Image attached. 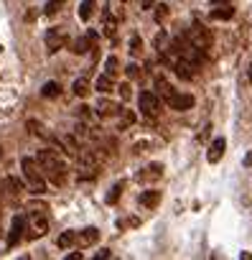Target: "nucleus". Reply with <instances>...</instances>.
Segmentation results:
<instances>
[{
  "label": "nucleus",
  "instance_id": "58836bf2",
  "mask_svg": "<svg viewBox=\"0 0 252 260\" xmlns=\"http://www.w3.org/2000/svg\"><path fill=\"white\" fill-rule=\"evenodd\" d=\"M120 3H128V0H120Z\"/></svg>",
  "mask_w": 252,
  "mask_h": 260
},
{
  "label": "nucleus",
  "instance_id": "72a5a7b5",
  "mask_svg": "<svg viewBox=\"0 0 252 260\" xmlns=\"http://www.w3.org/2000/svg\"><path fill=\"white\" fill-rule=\"evenodd\" d=\"M209 130H211V125H204V130H201V133L196 136V141H199V143H204V141L209 138Z\"/></svg>",
  "mask_w": 252,
  "mask_h": 260
},
{
  "label": "nucleus",
  "instance_id": "c756f323",
  "mask_svg": "<svg viewBox=\"0 0 252 260\" xmlns=\"http://www.w3.org/2000/svg\"><path fill=\"white\" fill-rule=\"evenodd\" d=\"M104 69H107V74H110V77H115V74L120 72V61H117L115 56H110V59L104 61Z\"/></svg>",
  "mask_w": 252,
  "mask_h": 260
},
{
  "label": "nucleus",
  "instance_id": "393cba45",
  "mask_svg": "<svg viewBox=\"0 0 252 260\" xmlns=\"http://www.w3.org/2000/svg\"><path fill=\"white\" fill-rule=\"evenodd\" d=\"M74 242H77V232H61V235H59V240H56V245H59L61 250L71 247Z\"/></svg>",
  "mask_w": 252,
  "mask_h": 260
},
{
  "label": "nucleus",
  "instance_id": "f3484780",
  "mask_svg": "<svg viewBox=\"0 0 252 260\" xmlns=\"http://www.w3.org/2000/svg\"><path fill=\"white\" fill-rule=\"evenodd\" d=\"M102 34H104L107 39H112V36L117 34V21H115V16H112L110 11H104V16H102Z\"/></svg>",
  "mask_w": 252,
  "mask_h": 260
},
{
  "label": "nucleus",
  "instance_id": "cd10ccee",
  "mask_svg": "<svg viewBox=\"0 0 252 260\" xmlns=\"http://www.w3.org/2000/svg\"><path fill=\"white\" fill-rule=\"evenodd\" d=\"M66 3V0H49V3H46V8H44V13L46 16H56L59 11H61V6Z\"/></svg>",
  "mask_w": 252,
  "mask_h": 260
},
{
  "label": "nucleus",
  "instance_id": "dca6fc26",
  "mask_svg": "<svg viewBox=\"0 0 252 260\" xmlns=\"http://www.w3.org/2000/svg\"><path fill=\"white\" fill-rule=\"evenodd\" d=\"M97 240H99V230H97V227H87V230H82V232L77 235V242H79L82 247L94 245Z\"/></svg>",
  "mask_w": 252,
  "mask_h": 260
},
{
  "label": "nucleus",
  "instance_id": "423d86ee",
  "mask_svg": "<svg viewBox=\"0 0 252 260\" xmlns=\"http://www.w3.org/2000/svg\"><path fill=\"white\" fill-rule=\"evenodd\" d=\"M66 41H69V34L64 28H49V34H46V51L56 54L59 49L66 46Z\"/></svg>",
  "mask_w": 252,
  "mask_h": 260
},
{
  "label": "nucleus",
  "instance_id": "bb28decb",
  "mask_svg": "<svg viewBox=\"0 0 252 260\" xmlns=\"http://www.w3.org/2000/svg\"><path fill=\"white\" fill-rule=\"evenodd\" d=\"M120 127H128V125H133L135 122V112L133 110H120Z\"/></svg>",
  "mask_w": 252,
  "mask_h": 260
},
{
  "label": "nucleus",
  "instance_id": "9b49d317",
  "mask_svg": "<svg viewBox=\"0 0 252 260\" xmlns=\"http://www.w3.org/2000/svg\"><path fill=\"white\" fill-rule=\"evenodd\" d=\"M153 46H156V51L161 54V59H163V61H168V56H166V54H168V49H171V36H168L166 31H158V34H156Z\"/></svg>",
  "mask_w": 252,
  "mask_h": 260
},
{
  "label": "nucleus",
  "instance_id": "aec40b11",
  "mask_svg": "<svg viewBox=\"0 0 252 260\" xmlns=\"http://www.w3.org/2000/svg\"><path fill=\"white\" fill-rule=\"evenodd\" d=\"M234 16V8H232V3H227V6H219V8H214L211 11V18L214 21H227V18H232Z\"/></svg>",
  "mask_w": 252,
  "mask_h": 260
},
{
  "label": "nucleus",
  "instance_id": "6e6552de",
  "mask_svg": "<svg viewBox=\"0 0 252 260\" xmlns=\"http://www.w3.org/2000/svg\"><path fill=\"white\" fill-rule=\"evenodd\" d=\"M161 176H163V166H161V164H148L135 179H138L140 184H153V181H158Z\"/></svg>",
  "mask_w": 252,
  "mask_h": 260
},
{
  "label": "nucleus",
  "instance_id": "39448f33",
  "mask_svg": "<svg viewBox=\"0 0 252 260\" xmlns=\"http://www.w3.org/2000/svg\"><path fill=\"white\" fill-rule=\"evenodd\" d=\"M140 110L148 115V117H158L163 105H161V94L158 92H143L140 94Z\"/></svg>",
  "mask_w": 252,
  "mask_h": 260
},
{
  "label": "nucleus",
  "instance_id": "7c9ffc66",
  "mask_svg": "<svg viewBox=\"0 0 252 260\" xmlns=\"http://www.w3.org/2000/svg\"><path fill=\"white\" fill-rule=\"evenodd\" d=\"M122 186H125V184H122V181H120V184H117V186H112V191H110V194H107V202H110V204H115V202H117V199H120V194H122Z\"/></svg>",
  "mask_w": 252,
  "mask_h": 260
},
{
  "label": "nucleus",
  "instance_id": "f704fd0d",
  "mask_svg": "<svg viewBox=\"0 0 252 260\" xmlns=\"http://www.w3.org/2000/svg\"><path fill=\"white\" fill-rule=\"evenodd\" d=\"M153 6H156V0H143V8H146V11H151Z\"/></svg>",
  "mask_w": 252,
  "mask_h": 260
},
{
  "label": "nucleus",
  "instance_id": "7ed1b4c3",
  "mask_svg": "<svg viewBox=\"0 0 252 260\" xmlns=\"http://www.w3.org/2000/svg\"><path fill=\"white\" fill-rule=\"evenodd\" d=\"M46 230H49L46 214H44V212H31L28 219H26V237H28V240H36V237L46 235Z\"/></svg>",
  "mask_w": 252,
  "mask_h": 260
},
{
  "label": "nucleus",
  "instance_id": "f8f14e48",
  "mask_svg": "<svg viewBox=\"0 0 252 260\" xmlns=\"http://www.w3.org/2000/svg\"><path fill=\"white\" fill-rule=\"evenodd\" d=\"M120 110L122 107L117 102H112V100H99V105H97V115L99 117H117Z\"/></svg>",
  "mask_w": 252,
  "mask_h": 260
},
{
  "label": "nucleus",
  "instance_id": "473e14b6",
  "mask_svg": "<svg viewBox=\"0 0 252 260\" xmlns=\"http://www.w3.org/2000/svg\"><path fill=\"white\" fill-rule=\"evenodd\" d=\"M125 72H128V77H130V79H138V77L143 74L138 64H128V69H125Z\"/></svg>",
  "mask_w": 252,
  "mask_h": 260
},
{
  "label": "nucleus",
  "instance_id": "4468645a",
  "mask_svg": "<svg viewBox=\"0 0 252 260\" xmlns=\"http://www.w3.org/2000/svg\"><path fill=\"white\" fill-rule=\"evenodd\" d=\"M23 232H26V217H16L13 219V227H11V235H8V245L13 247L23 237Z\"/></svg>",
  "mask_w": 252,
  "mask_h": 260
},
{
  "label": "nucleus",
  "instance_id": "2eb2a0df",
  "mask_svg": "<svg viewBox=\"0 0 252 260\" xmlns=\"http://www.w3.org/2000/svg\"><path fill=\"white\" fill-rule=\"evenodd\" d=\"M224 148H227V141H224V138H217V141L209 146V153H206L209 164H217V161H222V156H224Z\"/></svg>",
  "mask_w": 252,
  "mask_h": 260
},
{
  "label": "nucleus",
  "instance_id": "a211bd4d",
  "mask_svg": "<svg viewBox=\"0 0 252 260\" xmlns=\"http://www.w3.org/2000/svg\"><path fill=\"white\" fill-rule=\"evenodd\" d=\"M156 92H158V94H161L163 100H168V97H171V94H173L176 89H173V87L168 84V79H166L163 74H158V77H156Z\"/></svg>",
  "mask_w": 252,
  "mask_h": 260
},
{
  "label": "nucleus",
  "instance_id": "412c9836",
  "mask_svg": "<svg viewBox=\"0 0 252 260\" xmlns=\"http://www.w3.org/2000/svg\"><path fill=\"white\" fill-rule=\"evenodd\" d=\"M94 89H97V92H102V94H104V92H112V89H115L112 77H110V74H102V77L94 82Z\"/></svg>",
  "mask_w": 252,
  "mask_h": 260
},
{
  "label": "nucleus",
  "instance_id": "5701e85b",
  "mask_svg": "<svg viewBox=\"0 0 252 260\" xmlns=\"http://www.w3.org/2000/svg\"><path fill=\"white\" fill-rule=\"evenodd\" d=\"M71 89H74V94H77V97H87V94H89V79L79 77V79L74 82V87H71Z\"/></svg>",
  "mask_w": 252,
  "mask_h": 260
},
{
  "label": "nucleus",
  "instance_id": "a878e982",
  "mask_svg": "<svg viewBox=\"0 0 252 260\" xmlns=\"http://www.w3.org/2000/svg\"><path fill=\"white\" fill-rule=\"evenodd\" d=\"M41 94H44V97H49V100H54V97H59V94H61V89H59V84H56V82H46V84H44V89H41Z\"/></svg>",
  "mask_w": 252,
  "mask_h": 260
},
{
  "label": "nucleus",
  "instance_id": "9d476101",
  "mask_svg": "<svg viewBox=\"0 0 252 260\" xmlns=\"http://www.w3.org/2000/svg\"><path fill=\"white\" fill-rule=\"evenodd\" d=\"M94 44H97V36H94V34H87V36H82V39H77V41H74L71 51L82 56V54H87L89 49H97Z\"/></svg>",
  "mask_w": 252,
  "mask_h": 260
},
{
  "label": "nucleus",
  "instance_id": "ddd939ff",
  "mask_svg": "<svg viewBox=\"0 0 252 260\" xmlns=\"http://www.w3.org/2000/svg\"><path fill=\"white\" fill-rule=\"evenodd\" d=\"M140 207L143 209H156L158 204H161V191H156V189H148V191H143L140 194Z\"/></svg>",
  "mask_w": 252,
  "mask_h": 260
},
{
  "label": "nucleus",
  "instance_id": "20e7f679",
  "mask_svg": "<svg viewBox=\"0 0 252 260\" xmlns=\"http://www.w3.org/2000/svg\"><path fill=\"white\" fill-rule=\"evenodd\" d=\"M186 39H189L196 49H201V51H206V49L211 46V31L204 28L201 23H194V26L186 31Z\"/></svg>",
  "mask_w": 252,
  "mask_h": 260
},
{
  "label": "nucleus",
  "instance_id": "4c0bfd02",
  "mask_svg": "<svg viewBox=\"0 0 252 260\" xmlns=\"http://www.w3.org/2000/svg\"><path fill=\"white\" fill-rule=\"evenodd\" d=\"M247 77H249V82H252V67H249V74H247Z\"/></svg>",
  "mask_w": 252,
  "mask_h": 260
},
{
  "label": "nucleus",
  "instance_id": "b1692460",
  "mask_svg": "<svg viewBox=\"0 0 252 260\" xmlns=\"http://www.w3.org/2000/svg\"><path fill=\"white\" fill-rule=\"evenodd\" d=\"M3 189H6L8 194H21V191H23V184H21L18 179H13V176H8V179L3 181Z\"/></svg>",
  "mask_w": 252,
  "mask_h": 260
},
{
  "label": "nucleus",
  "instance_id": "0eeeda50",
  "mask_svg": "<svg viewBox=\"0 0 252 260\" xmlns=\"http://www.w3.org/2000/svg\"><path fill=\"white\" fill-rule=\"evenodd\" d=\"M166 105L171 107V110H191L194 107V94H186V92H173L168 100H166Z\"/></svg>",
  "mask_w": 252,
  "mask_h": 260
},
{
  "label": "nucleus",
  "instance_id": "6ab92c4d",
  "mask_svg": "<svg viewBox=\"0 0 252 260\" xmlns=\"http://www.w3.org/2000/svg\"><path fill=\"white\" fill-rule=\"evenodd\" d=\"M94 11H97V0H82L79 3V18L82 21H89L94 16Z\"/></svg>",
  "mask_w": 252,
  "mask_h": 260
},
{
  "label": "nucleus",
  "instance_id": "f03ea898",
  "mask_svg": "<svg viewBox=\"0 0 252 260\" xmlns=\"http://www.w3.org/2000/svg\"><path fill=\"white\" fill-rule=\"evenodd\" d=\"M21 169H23V176H26V181H28V189H31L33 194H44V191H46V176H44L39 161L23 158V161H21Z\"/></svg>",
  "mask_w": 252,
  "mask_h": 260
},
{
  "label": "nucleus",
  "instance_id": "c85d7f7f",
  "mask_svg": "<svg viewBox=\"0 0 252 260\" xmlns=\"http://www.w3.org/2000/svg\"><path fill=\"white\" fill-rule=\"evenodd\" d=\"M130 51H133V56H140V54H143V41H140L138 34L130 36Z\"/></svg>",
  "mask_w": 252,
  "mask_h": 260
},
{
  "label": "nucleus",
  "instance_id": "e433bc0d",
  "mask_svg": "<svg viewBox=\"0 0 252 260\" xmlns=\"http://www.w3.org/2000/svg\"><path fill=\"white\" fill-rule=\"evenodd\" d=\"M97 257H102V260H104V257H110V250H99V252H97Z\"/></svg>",
  "mask_w": 252,
  "mask_h": 260
},
{
  "label": "nucleus",
  "instance_id": "2f4dec72",
  "mask_svg": "<svg viewBox=\"0 0 252 260\" xmlns=\"http://www.w3.org/2000/svg\"><path fill=\"white\" fill-rule=\"evenodd\" d=\"M117 89H120V97H122V100H130V94H133V87H130V82L120 84Z\"/></svg>",
  "mask_w": 252,
  "mask_h": 260
},
{
  "label": "nucleus",
  "instance_id": "f257e3e1",
  "mask_svg": "<svg viewBox=\"0 0 252 260\" xmlns=\"http://www.w3.org/2000/svg\"><path fill=\"white\" fill-rule=\"evenodd\" d=\"M39 166H41V171H44V176L49 179V181H54L56 186H61L64 181H66V164L61 161V156L56 153V151H39Z\"/></svg>",
  "mask_w": 252,
  "mask_h": 260
},
{
  "label": "nucleus",
  "instance_id": "1a4fd4ad",
  "mask_svg": "<svg viewBox=\"0 0 252 260\" xmlns=\"http://www.w3.org/2000/svg\"><path fill=\"white\" fill-rule=\"evenodd\" d=\"M173 69H176L178 79H184V82H189V79H194V77H196V64H194V61H189V59H178V61L173 64Z\"/></svg>",
  "mask_w": 252,
  "mask_h": 260
},
{
  "label": "nucleus",
  "instance_id": "4be33fe9",
  "mask_svg": "<svg viewBox=\"0 0 252 260\" xmlns=\"http://www.w3.org/2000/svg\"><path fill=\"white\" fill-rule=\"evenodd\" d=\"M168 16H171V6H166V3L156 6V13H153V18H156V23H158V26H163V23L168 21Z\"/></svg>",
  "mask_w": 252,
  "mask_h": 260
},
{
  "label": "nucleus",
  "instance_id": "c9c22d12",
  "mask_svg": "<svg viewBox=\"0 0 252 260\" xmlns=\"http://www.w3.org/2000/svg\"><path fill=\"white\" fill-rule=\"evenodd\" d=\"M227 3H232V0H211V6H227Z\"/></svg>",
  "mask_w": 252,
  "mask_h": 260
}]
</instances>
